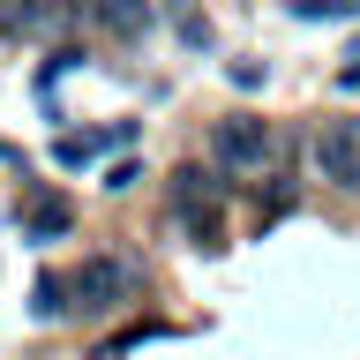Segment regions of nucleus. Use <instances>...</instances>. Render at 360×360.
Instances as JSON below:
<instances>
[{
  "instance_id": "obj_4",
  "label": "nucleus",
  "mask_w": 360,
  "mask_h": 360,
  "mask_svg": "<svg viewBox=\"0 0 360 360\" xmlns=\"http://www.w3.org/2000/svg\"><path fill=\"white\" fill-rule=\"evenodd\" d=\"M315 173L338 188H360V120H323L315 128Z\"/></svg>"
},
{
  "instance_id": "obj_6",
  "label": "nucleus",
  "mask_w": 360,
  "mask_h": 360,
  "mask_svg": "<svg viewBox=\"0 0 360 360\" xmlns=\"http://www.w3.org/2000/svg\"><path fill=\"white\" fill-rule=\"evenodd\" d=\"M90 22L105 30V38H150V22H158V8L150 0H90Z\"/></svg>"
},
{
  "instance_id": "obj_9",
  "label": "nucleus",
  "mask_w": 360,
  "mask_h": 360,
  "mask_svg": "<svg viewBox=\"0 0 360 360\" xmlns=\"http://www.w3.org/2000/svg\"><path fill=\"white\" fill-rule=\"evenodd\" d=\"M165 15H173L180 45H195V53H202V45H210V15H202L195 0H165Z\"/></svg>"
},
{
  "instance_id": "obj_11",
  "label": "nucleus",
  "mask_w": 360,
  "mask_h": 360,
  "mask_svg": "<svg viewBox=\"0 0 360 360\" xmlns=\"http://www.w3.org/2000/svg\"><path fill=\"white\" fill-rule=\"evenodd\" d=\"M135 180H143V165H135V158H120V165H105V188H112V195H120V188H135Z\"/></svg>"
},
{
  "instance_id": "obj_12",
  "label": "nucleus",
  "mask_w": 360,
  "mask_h": 360,
  "mask_svg": "<svg viewBox=\"0 0 360 360\" xmlns=\"http://www.w3.org/2000/svg\"><path fill=\"white\" fill-rule=\"evenodd\" d=\"M338 90H360V45L345 53V68H338Z\"/></svg>"
},
{
  "instance_id": "obj_13",
  "label": "nucleus",
  "mask_w": 360,
  "mask_h": 360,
  "mask_svg": "<svg viewBox=\"0 0 360 360\" xmlns=\"http://www.w3.org/2000/svg\"><path fill=\"white\" fill-rule=\"evenodd\" d=\"M0 158H8V150H0Z\"/></svg>"
},
{
  "instance_id": "obj_7",
  "label": "nucleus",
  "mask_w": 360,
  "mask_h": 360,
  "mask_svg": "<svg viewBox=\"0 0 360 360\" xmlns=\"http://www.w3.org/2000/svg\"><path fill=\"white\" fill-rule=\"evenodd\" d=\"M68 225H75V202L68 195H30V210H22V233H30V240H53Z\"/></svg>"
},
{
  "instance_id": "obj_1",
  "label": "nucleus",
  "mask_w": 360,
  "mask_h": 360,
  "mask_svg": "<svg viewBox=\"0 0 360 360\" xmlns=\"http://www.w3.org/2000/svg\"><path fill=\"white\" fill-rule=\"evenodd\" d=\"M210 158H218L233 180H255V173H270V165L285 158V135L270 128L263 112H233V120L210 128Z\"/></svg>"
},
{
  "instance_id": "obj_10",
  "label": "nucleus",
  "mask_w": 360,
  "mask_h": 360,
  "mask_svg": "<svg viewBox=\"0 0 360 360\" xmlns=\"http://www.w3.org/2000/svg\"><path fill=\"white\" fill-rule=\"evenodd\" d=\"M292 22H353L360 15V0H285Z\"/></svg>"
},
{
  "instance_id": "obj_3",
  "label": "nucleus",
  "mask_w": 360,
  "mask_h": 360,
  "mask_svg": "<svg viewBox=\"0 0 360 360\" xmlns=\"http://www.w3.org/2000/svg\"><path fill=\"white\" fill-rule=\"evenodd\" d=\"M120 292H128V263H112V255H90L83 270H68V308L75 315L120 308Z\"/></svg>"
},
{
  "instance_id": "obj_8",
  "label": "nucleus",
  "mask_w": 360,
  "mask_h": 360,
  "mask_svg": "<svg viewBox=\"0 0 360 360\" xmlns=\"http://www.w3.org/2000/svg\"><path fill=\"white\" fill-rule=\"evenodd\" d=\"M30 315H38V323L75 315V308H68V278H60V270H38V285H30Z\"/></svg>"
},
{
  "instance_id": "obj_5",
  "label": "nucleus",
  "mask_w": 360,
  "mask_h": 360,
  "mask_svg": "<svg viewBox=\"0 0 360 360\" xmlns=\"http://www.w3.org/2000/svg\"><path fill=\"white\" fill-rule=\"evenodd\" d=\"M68 15V0H0V38H53Z\"/></svg>"
},
{
  "instance_id": "obj_2",
  "label": "nucleus",
  "mask_w": 360,
  "mask_h": 360,
  "mask_svg": "<svg viewBox=\"0 0 360 360\" xmlns=\"http://www.w3.org/2000/svg\"><path fill=\"white\" fill-rule=\"evenodd\" d=\"M218 202H225V180L218 173H202V165H180V173H173V218L188 225L202 248H218V233H225Z\"/></svg>"
}]
</instances>
